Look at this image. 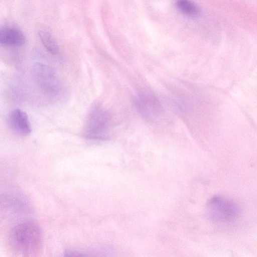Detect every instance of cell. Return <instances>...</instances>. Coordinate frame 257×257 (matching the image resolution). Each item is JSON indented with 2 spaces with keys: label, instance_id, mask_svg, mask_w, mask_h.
Instances as JSON below:
<instances>
[{
  "label": "cell",
  "instance_id": "9",
  "mask_svg": "<svg viewBox=\"0 0 257 257\" xmlns=\"http://www.w3.org/2000/svg\"><path fill=\"white\" fill-rule=\"evenodd\" d=\"M41 41L46 49L51 54H56L59 51L58 45L53 35L47 30L39 32Z\"/></svg>",
  "mask_w": 257,
  "mask_h": 257
},
{
  "label": "cell",
  "instance_id": "2",
  "mask_svg": "<svg viewBox=\"0 0 257 257\" xmlns=\"http://www.w3.org/2000/svg\"><path fill=\"white\" fill-rule=\"evenodd\" d=\"M206 211L210 219L221 225L233 223L239 213V208L235 203L219 196L212 197L209 200Z\"/></svg>",
  "mask_w": 257,
  "mask_h": 257
},
{
  "label": "cell",
  "instance_id": "7",
  "mask_svg": "<svg viewBox=\"0 0 257 257\" xmlns=\"http://www.w3.org/2000/svg\"><path fill=\"white\" fill-rule=\"evenodd\" d=\"M136 107L142 114L148 116L155 110L154 101L151 97L145 94H139L135 99Z\"/></svg>",
  "mask_w": 257,
  "mask_h": 257
},
{
  "label": "cell",
  "instance_id": "6",
  "mask_svg": "<svg viewBox=\"0 0 257 257\" xmlns=\"http://www.w3.org/2000/svg\"><path fill=\"white\" fill-rule=\"evenodd\" d=\"M25 42L24 35L20 31L11 28L0 29V44L9 46H20Z\"/></svg>",
  "mask_w": 257,
  "mask_h": 257
},
{
  "label": "cell",
  "instance_id": "4",
  "mask_svg": "<svg viewBox=\"0 0 257 257\" xmlns=\"http://www.w3.org/2000/svg\"><path fill=\"white\" fill-rule=\"evenodd\" d=\"M33 73L37 83L45 93L52 96L60 93L62 89L61 82L49 66L36 63L34 66Z\"/></svg>",
  "mask_w": 257,
  "mask_h": 257
},
{
  "label": "cell",
  "instance_id": "3",
  "mask_svg": "<svg viewBox=\"0 0 257 257\" xmlns=\"http://www.w3.org/2000/svg\"><path fill=\"white\" fill-rule=\"evenodd\" d=\"M111 115L100 106H95L90 111L86 122L84 135L91 139L104 140L109 138Z\"/></svg>",
  "mask_w": 257,
  "mask_h": 257
},
{
  "label": "cell",
  "instance_id": "8",
  "mask_svg": "<svg viewBox=\"0 0 257 257\" xmlns=\"http://www.w3.org/2000/svg\"><path fill=\"white\" fill-rule=\"evenodd\" d=\"M177 8L183 14L196 17L200 14V9L193 0H176L175 3Z\"/></svg>",
  "mask_w": 257,
  "mask_h": 257
},
{
  "label": "cell",
  "instance_id": "1",
  "mask_svg": "<svg viewBox=\"0 0 257 257\" xmlns=\"http://www.w3.org/2000/svg\"><path fill=\"white\" fill-rule=\"evenodd\" d=\"M10 241L12 248L24 256L32 255L40 248L42 236L39 227L26 222L16 226L12 231Z\"/></svg>",
  "mask_w": 257,
  "mask_h": 257
},
{
  "label": "cell",
  "instance_id": "5",
  "mask_svg": "<svg viewBox=\"0 0 257 257\" xmlns=\"http://www.w3.org/2000/svg\"><path fill=\"white\" fill-rule=\"evenodd\" d=\"M8 122L12 130L21 136H27L31 128L27 113L20 109L13 110L8 117Z\"/></svg>",
  "mask_w": 257,
  "mask_h": 257
}]
</instances>
